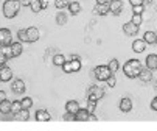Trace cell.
Listing matches in <instances>:
<instances>
[{"instance_id": "obj_1", "label": "cell", "mask_w": 157, "mask_h": 131, "mask_svg": "<svg viewBox=\"0 0 157 131\" xmlns=\"http://www.w3.org/2000/svg\"><path fill=\"white\" fill-rule=\"evenodd\" d=\"M140 70H142V64L139 59H129L123 66V72L128 78H137Z\"/></svg>"}, {"instance_id": "obj_2", "label": "cell", "mask_w": 157, "mask_h": 131, "mask_svg": "<svg viewBox=\"0 0 157 131\" xmlns=\"http://www.w3.org/2000/svg\"><path fill=\"white\" fill-rule=\"evenodd\" d=\"M20 2L19 0H5V3H3V16L6 19H13L17 16L19 10H20Z\"/></svg>"}, {"instance_id": "obj_3", "label": "cell", "mask_w": 157, "mask_h": 131, "mask_svg": "<svg viewBox=\"0 0 157 131\" xmlns=\"http://www.w3.org/2000/svg\"><path fill=\"white\" fill-rule=\"evenodd\" d=\"M112 75L109 66H97L94 69V77L98 80V81H106L109 77Z\"/></svg>"}, {"instance_id": "obj_4", "label": "cell", "mask_w": 157, "mask_h": 131, "mask_svg": "<svg viewBox=\"0 0 157 131\" xmlns=\"http://www.w3.org/2000/svg\"><path fill=\"white\" fill-rule=\"evenodd\" d=\"M62 70L65 73H73V72H79L81 70V59H70L65 61L62 64Z\"/></svg>"}, {"instance_id": "obj_5", "label": "cell", "mask_w": 157, "mask_h": 131, "mask_svg": "<svg viewBox=\"0 0 157 131\" xmlns=\"http://www.w3.org/2000/svg\"><path fill=\"white\" fill-rule=\"evenodd\" d=\"M104 97V89L100 86H90L87 91V98H92V100H101Z\"/></svg>"}, {"instance_id": "obj_6", "label": "cell", "mask_w": 157, "mask_h": 131, "mask_svg": "<svg viewBox=\"0 0 157 131\" xmlns=\"http://www.w3.org/2000/svg\"><path fill=\"white\" fill-rule=\"evenodd\" d=\"M109 10L114 16H120L121 10H123V2L121 0H112V2L109 3Z\"/></svg>"}, {"instance_id": "obj_7", "label": "cell", "mask_w": 157, "mask_h": 131, "mask_svg": "<svg viewBox=\"0 0 157 131\" xmlns=\"http://www.w3.org/2000/svg\"><path fill=\"white\" fill-rule=\"evenodd\" d=\"M13 78V70L8 67V66H2L0 67V81H3V83H8L10 80Z\"/></svg>"}, {"instance_id": "obj_8", "label": "cell", "mask_w": 157, "mask_h": 131, "mask_svg": "<svg viewBox=\"0 0 157 131\" xmlns=\"http://www.w3.org/2000/svg\"><path fill=\"white\" fill-rule=\"evenodd\" d=\"M11 44V31L8 28H0V46H10Z\"/></svg>"}, {"instance_id": "obj_9", "label": "cell", "mask_w": 157, "mask_h": 131, "mask_svg": "<svg viewBox=\"0 0 157 131\" xmlns=\"http://www.w3.org/2000/svg\"><path fill=\"white\" fill-rule=\"evenodd\" d=\"M139 25H136V24H132V22H126V24L123 25V31L128 34V36H136L137 33H139Z\"/></svg>"}, {"instance_id": "obj_10", "label": "cell", "mask_w": 157, "mask_h": 131, "mask_svg": "<svg viewBox=\"0 0 157 131\" xmlns=\"http://www.w3.org/2000/svg\"><path fill=\"white\" fill-rule=\"evenodd\" d=\"M118 108H120L121 113H129L131 109H132V100H131L129 97H123V98L120 100Z\"/></svg>"}, {"instance_id": "obj_11", "label": "cell", "mask_w": 157, "mask_h": 131, "mask_svg": "<svg viewBox=\"0 0 157 131\" xmlns=\"http://www.w3.org/2000/svg\"><path fill=\"white\" fill-rule=\"evenodd\" d=\"M94 13L98 14V16H106L107 13H110V10H109V3H97L95 8H94Z\"/></svg>"}, {"instance_id": "obj_12", "label": "cell", "mask_w": 157, "mask_h": 131, "mask_svg": "<svg viewBox=\"0 0 157 131\" xmlns=\"http://www.w3.org/2000/svg\"><path fill=\"white\" fill-rule=\"evenodd\" d=\"M27 34H28V42H36V41H39V36H40V33L36 27H28Z\"/></svg>"}, {"instance_id": "obj_13", "label": "cell", "mask_w": 157, "mask_h": 131, "mask_svg": "<svg viewBox=\"0 0 157 131\" xmlns=\"http://www.w3.org/2000/svg\"><path fill=\"white\" fill-rule=\"evenodd\" d=\"M11 89H13L14 94H24L27 87H25V83L22 81V80H16L13 83V86H11Z\"/></svg>"}, {"instance_id": "obj_14", "label": "cell", "mask_w": 157, "mask_h": 131, "mask_svg": "<svg viewBox=\"0 0 157 131\" xmlns=\"http://www.w3.org/2000/svg\"><path fill=\"white\" fill-rule=\"evenodd\" d=\"M145 49H146V42L143 39H136L132 42V50L136 53H142V52H145Z\"/></svg>"}, {"instance_id": "obj_15", "label": "cell", "mask_w": 157, "mask_h": 131, "mask_svg": "<svg viewBox=\"0 0 157 131\" xmlns=\"http://www.w3.org/2000/svg\"><path fill=\"white\" fill-rule=\"evenodd\" d=\"M13 117H14L16 120H20V122H27V120L30 119V113H28V109L22 108L20 111H17L16 114H13Z\"/></svg>"}, {"instance_id": "obj_16", "label": "cell", "mask_w": 157, "mask_h": 131, "mask_svg": "<svg viewBox=\"0 0 157 131\" xmlns=\"http://www.w3.org/2000/svg\"><path fill=\"white\" fill-rule=\"evenodd\" d=\"M78 109H79V103H78L76 100H69V101L65 103V111H67V113L76 114Z\"/></svg>"}, {"instance_id": "obj_17", "label": "cell", "mask_w": 157, "mask_h": 131, "mask_svg": "<svg viewBox=\"0 0 157 131\" xmlns=\"http://www.w3.org/2000/svg\"><path fill=\"white\" fill-rule=\"evenodd\" d=\"M142 83H149L151 80H152V73H151V70L146 67V69H142L140 70V73H139V77H137Z\"/></svg>"}, {"instance_id": "obj_18", "label": "cell", "mask_w": 157, "mask_h": 131, "mask_svg": "<svg viewBox=\"0 0 157 131\" xmlns=\"http://www.w3.org/2000/svg\"><path fill=\"white\" fill-rule=\"evenodd\" d=\"M50 119H52V116H50L48 111H45V109H39V111L36 113V120L37 122H48Z\"/></svg>"}, {"instance_id": "obj_19", "label": "cell", "mask_w": 157, "mask_h": 131, "mask_svg": "<svg viewBox=\"0 0 157 131\" xmlns=\"http://www.w3.org/2000/svg\"><path fill=\"white\" fill-rule=\"evenodd\" d=\"M89 114H90V113H89L87 111V109H78V113L75 114V120L76 122H87L89 120Z\"/></svg>"}, {"instance_id": "obj_20", "label": "cell", "mask_w": 157, "mask_h": 131, "mask_svg": "<svg viewBox=\"0 0 157 131\" xmlns=\"http://www.w3.org/2000/svg\"><path fill=\"white\" fill-rule=\"evenodd\" d=\"M11 103L13 101H10V100H3V101H0V114H3V116H6V114H11Z\"/></svg>"}, {"instance_id": "obj_21", "label": "cell", "mask_w": 157, "mask_h": 131, "mask_svg": "<svg viewBox=\"0 0 157 131\" xmlns=\"http://www.w3.org/2000/svg\"><path fill=\"white\" fill-rule=\"evenodd\" d=\"M146 67L149 70H155L157 69V55H148L146 56Z\"/></svg>"}, {"instance_id": "obj_22", "label": "cell", "mask_w": 157, "mask_h": 131, "mask_svg": "<svg viewBox=\"0 0 157 131\" xmlns=\"http://www.w3.org/2000/svg\"><path fill=\"white\" fill-rule=\"evenodd\" d=\"M11 49H13V55H14V58L20 56L22 52H24V47H22V42H20V41H19V42H11Z\"/></svg>"}, {"instance_id": "obj_23", "label": "cell", "mask_w": 157, "mask_h": 131, "mask_svg": "<svg viewBox=\"0 0 157 131\" xmlns=\"http://www.w3.org/2000/svg\"><path fill=\"white\" fill-rule=\"evenodd\" d=\"M69 10H70V14L76 16V14L81 11V3H79V2H76V0H72V3L69 5Z\"/></svg>"}, {"instance_id": "obj_24", "label": "cell", "mask_w": 157, "mask_h": 131, "mask_svg": "<svg viewBox=\"0 0 157 131\" xmlns=\"http://www.w3.org/2000/svg\"><path fill=\"white\" fill-rule=\"evenodd\" d=\"M72 3V0H55V5L58 10H64V8H69V5Z\"/></svg>"}, {"instance_id": "obj_25", "label": "cell", "mask_w": 157, "mask_h": 131, "mask_svg": "<svg viewBox=\"0 0 157 131\" xmlns=\"http://www.w3.org/2000/svg\"><path fill=\"white\" fill-rule=\"evenodd\" d=\"M97 105H98V100H92V98H87V111L89 113H95L97 109Z\"/></svg>"}, {"instance_id": "obj_26", "label": "cell", "mask_w": 157, "mask_h": 131, "mask_svg": "<svg viewBox=\"0 0 157 131\" xmlns=\"http://www.w3.org/2000/svg\"><path fill=\"white\" fill-rule=\"evenodd\" d=\"M64 62H65V56H64V55L58 53V55L53 56V64H55V66H59V67H62Z\"/></svg>"}, {"instance_id": "obj_27", "label": "cell", "mask_w": 157, "mask_h": 131, "mask_svg": "<svg viewBox=\"0 0 157 131\" xmlns=\"http://www.w3.org/2000/svg\"><path fill=\"white\" fill-rule=\"evenodd\" d=\"M143 41H145L146 44H155V33H154V31H146Z\"/></svg>"}, {"instance_id": "obj_28", "label": "cell", "mask_w": 157, "mask_h": 131, "mask_svg": "<svg viewBox=\"0 0 157 131\" xmlns=\"http://www.w3.org/2000/svg\"><path fill=\"white\" fill-rule=\"evenodd\" d=\"M107 66H109V69H110V72H112V73H115V72L118 70V67H120L118 59H115V58H114V59H110Z\"/></svg>"}, {"instance_id": "obj_29", "label": "cell", "mask_w": 157, "mask_h": 131, "mask_svg": "<svg viewBox=\"0 0 157 131\" xmlns=\"http://www.w3.org/2000/svg\"><path fill=\"white\" fill-rule=\"evenodd\" d=\"M2 52H3V55H5L8 59L14 58V55H13V49H11V44H10V46H2Z\"/></svg>"}, {"instance_id": "obj_30", "label": "cell", "mask_w": 157, "mask_h": 131, "mask_svg": "<svg viewBox=\"0 0 157 131\" xmlns=\"http://www.w3.org/2000/svg\"><path fill=\"white\" fill-rule=\"evenodd\" d=\"M30 8H31L33 13H39V11L42 10V6H40V0H31Z\"/></svg>"}, {"instance_id": "obj_31", "label": "cell", "mask_w": 157, "mask_h": 131, "mask_svg": "<svg viewBox=\"0 0 157 131\" xmlns=\"http://www.w3.org/2000/svg\"><path fill=\"white\" fill-rule=\"evenodd\" d=\"M20 105H22V108L30 109V108L33 106V100H31L30 97H25V98H22V100H20Z\"/></svg>"}, {"instance_id": "obj_32", "label": "cell", "mask_w": 157, "mask_h": 131, "mask_svg": "<svg viewBox=\"0 0 157 131\" xmlns=\"http://www.w3.org/2000/svg\"><path fill=\"white\" fill-rule=\"evenodd\" d=\"M17 38L20 42H28V34H27V30H19L17 31Z\"/></svg>"}, {"instance_id": "obj_33", "label": "cell", "mask_w": 157, "mask_h": 131, "mask_svg": "<svg viewBox=\"0 0 157 131\" xmlns=\"http://www.w3.org/2000/svg\"><path fill=\"white\" fill-rule=\"evenodd\" d=\"M22 109V105H20V100H16L11 103V114H16L17 111H20Z\"/></svg>"}, {"instance_id": "obj_34", "label": "cell", "mask_w": 157, "mask_h": 131, "mask_svg": "<svg viewBox=\"0 0 157 131\" xmlns=\"http://www.w3.org/2000/svg\"><path fill=\"white\" fill-rule=\"evenodd\" d=\"M56 22H58V25H65V22H67V16H65V13H58V16H56Z\"/></svg>"}, {"instance_id": "obj_35", "label": "cell", "mask_w": 157, "mask_h": 131, "mask_svg": "<svg viewBox=\"0 0 157 131\" xmlns=\"http://www.w3.org/2000/svg\"><path fill=\"white\" fill-rule=\"evenodd\" d=\"M142 14H132V19H131V22H132V24H136V25H142Z\"/></svg>"}, {"instance_id": "obj_36", "label": "cell", "mask_w": 157, "mask_h": 131, "mask_svg": "<svg viewBox=\"0 0 157 131\" xmlns=\"http://www.w3.org/2000/svg\"><path fill=\"white\" fill-rule=\"evenodd\" d=\"M106 83H107V86L109 87H115V84H117V80H115V77H114V73H112L107 80H106Z\"/></svg>"}, {"instance_id": "obj_37", "label": "cell", "mask_w": 157, "mask_h": 131, "mask_svg": "<svg viewBox=\"0 0 157 131\" xmlns=\"http://www.w3.org/2000/svg\"><path fill=\"white\" fill-rule=\"evenodd\" d=\"M6 61H8V58L3 55V52H2V46H0V67H2V66H5Z\"/></svg>"}, {"instance_id": "obj_38", "label": "cell", "mask_w": 157, "mask_h": 131, "mask_svg": "<svg viewBox=\"0 0 157 131\" xmlns=\"http://www.w3.org/2000/svg\"><path fill=\"white\" fill-rule=\"evenodd\" d=\"M62 119H64L65 122H72V120H75V114H72V113H65Z\"/></svg>"}, {"instance_id": "obj_39", "label": "cell", "mask_w": 157, "mask_h": 131, "mask_svg": "<svg viewBox=\"0 0 157 131\" xmlns=\"http://www.w3.org/2000/svg\"><path fill=\"white\" fill-rule=\"evenodd\" d=\"M132 13H134V14H142V13H143V5L132 6Z\"/></svg>"}, {"instance_id": "obj_40", "label": "cell", "mask_w": 157, "mask_h": 131, "mask_svg": "<svg viewBox=\"0 0 157 131\" xmlns=\"http://www.w3.org/2000/svg\"><path fill=\"white\" fill-rule=\"evenodd\" d=\"M129 2H131L132 6H137V5H143L145 0H129Z\"/></svg>"}, {"instance_id": "obj_41", "label": "cell", "mask_w": 157, "mask_h": 131, "mask_svg": "<svg viewBox=\"0 0 157 131\" xmlns=\"http://www.w3.org/2000/svg\"><path fill=\"white\" fill-rule=\"evenodd\" d=\"M19 2H20V5H22V6H30L31 0H19Z\"/></svg>"}, {"instance_id": "obj_42", "label": "cell", "mask_w": 157, "mask_h": 131, "mask_svg": "<svg viewBox=\"0 0 157 131\" xmlns=\"http://www.w3.org/2000/svg\"><path fill=\"white\" fill-rule=\"evenodd\" d=\"M151 109H154V111H157V97L151 101Z\"/></svg>"}, {"instance_id": "obj_43", "label": "cell", "mask_w": 157, "mask_h": 131, "mask_svg": "<svg viewBox=\"0 0 157 131\" xmlns=\"http://www.w3.org/2000/svg\"><path fill=\"white\" fill-rule=\"evenodd\" d=\"M89 120H90V122H97V120H98V117H97L94 113H90V114H89Z\"/></svg>"}, {"instance_id": "obj_44", "label": "cell", "mask_w": 157, "mask_h": 131, "mask_svg": "<svg viewBox=\"0 0 157 131\" xmlns=\"http://www.w3.org/2000/svg\"><path fill=\"white\" fill-rule=\"evenodd\" d=\"M40 6H42V10H45L48 6V0H40Z\"/></svg>"}, {"instance_id": "obj_45", "label": "cell", "mask_w": 157, "mask_h": 131, "mask_svg": "<svg viewBox=\"0 0 157 131\" xmlns=\"http://www.w3.org/2000/svg\"><path fill=\"white\" fill-rule=\"evenodd\" d=\"M5 98H6V94H5L3 91H0V101H3Z\"/></svg>"}, {"instance_id": "obj_46", "label": "cell", "mask_w": 157, "mask_h": 131, "mask_svg": "<svg viewBox=\"0 0 157 131\" xmlns=\"http://www.w3.org/2000/svg\"><path fill=\"white\" fill-rule=\"evenodd\" d=\"M70 59H79V56H78V55H72Z\"/></svg>"}, {"instance_id": "obj_47", "label": "cell", "mask_w": 157, "mask_h": 131, "mask_svg": "<svg viewBox=\"0 0 157 131\" xmlns=\"http://www.w3.org/2000/svg\"><path fill=\"white\" fill-rule=\"evenodd\" d=\"M97 3H107V0H97Z\"/></svg>"}, {"instance_id": "obj_48", "label": "cell", "mask_w": 157, "mask_h": 131, "mask_svg": "<svg viewBox=\"0 0 157 131\" xmlns=\"http://www.w3.org/2000/svg\"><path fill=\"white\" fill-rule=\"evenodd\" d=\"M155 44H157V33H155Z\"/></svg>"}, {"instance_id": "obj_49", "label": "cell", "mask_w": 157, "mask_h": 131, "mask_svg": "<svg viewBox=\"0 0 157 131\" xmlns=\"http://www.w3.org/2000/svg\"><path fill=\"white\" fill-rule=\"evenodd\" d=\"M110 2H112V0H107V3H110Z\"/></svg>"}, {"instance_id": "obj_50", "label": "cell", "mask_w": 157, "mask_h": 131, "mask_svg": "<svg viewBox=\"0 0 157 131\" xmlns=\"http://www.w3.org/2000/svg\"><path fill=\"white\" fill-rule=\"evenodd\" d=\"M148 2H149V0H148Z\"/></svg>"}]
</instances>
